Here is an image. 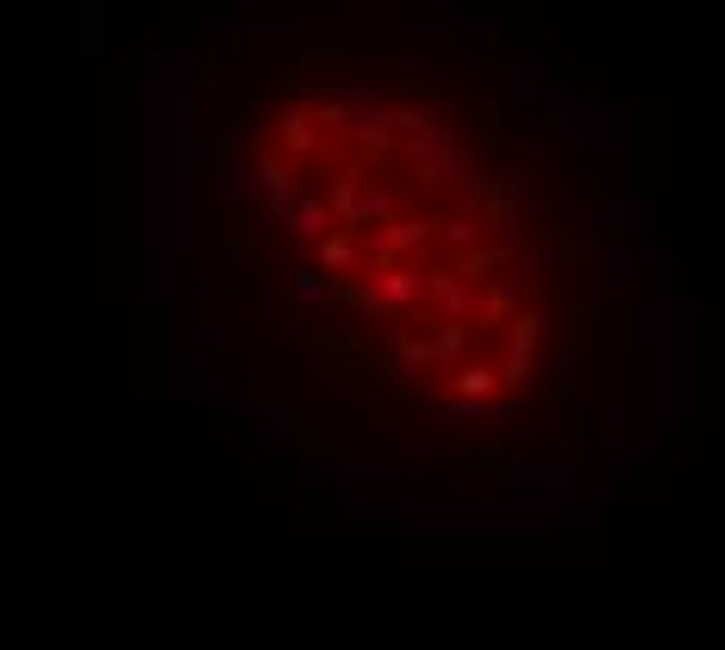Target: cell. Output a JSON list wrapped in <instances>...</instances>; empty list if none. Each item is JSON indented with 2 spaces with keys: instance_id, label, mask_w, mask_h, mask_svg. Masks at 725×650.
<instances>
[{
  "instance_id": "cell-1",
  "label": "cell",
  "mask_w": 725,
  "mask_h": 650,
  "mask_svg": "<svg viewBox=\"0 0 725 650\" xmlns=\"http://www.w3.org/2000/svg\"><path fill=\"white\" fill-rule=\"evenodd\" d=\"M300 357H307V363H313L345 400H357L363 395V382L375 375L363 338H357V332H338V325H320V320L300 332Z\"/></svg>"
},
{
  "instance_id": "cell-2",
  "label": "cell",
  "mask_w": 725,
  "mask_h": 650,
  "mask_svg": "<svg viewBox=\"0 0 725 650\" xmlns=\"http://www.w3.org/2000/svg\"><path fill=\"white\" fill-rule=\"evenodd\" d=\"M288 432H295L300 463H332V457L345 450V438H350L345 413H332V407H295Z\"/></svg>"
},
{
  "instance_id": "cell-3",
  "label": "cell",
  "mask_w": 725,
  "mask_h": 650,
  "mask_svg": "<svg viewBox=\"0 0 725 650\" xmlns=\"http://www.w3.org/2000/svg\"><path fill=\"white\" fill-rule=\"evenodd\" d=\"M613 345H620V307H607V300H575L570 350H600V357H613Z\"/></svg>"
},
{
  "instance_id": "cell-4",
  "label": "cell",
  "mask_w": 725,
  "mask_h": 650,
  "mask_svg": "<svg viewBox=\"0 0 725 650\" xmlns=\"http://www.w3.org/2000/svg\"><path fill=\"white\" fill-rule=\"evenodd\" d=\"M350 420L375 425V432H395V425H407V407H400V400H370V395H357V400H350Z\"/></svg>"
},
{
  "instance_id": "cell-5",
  "label": "cell",
  "mask_w": 725,
  "mask_h": 650,
  "mask_svg": "<svg viewBox=\"0 0 725 650\" xmlns=\"http://www.w3.org/2000/svg\"><path fill=\"white\" fill-rule=\"evenodd\" d=\"M450 463L457 470H507V445L482 438V445H450Z\"/></svg>"
},
{
  "instance_id": "cell-6",
  "label": "cell",
  "mask_w": 725,
  "mask_h": 650,
  "mask_svg": "<svg viewBox=\"0 0 725 650\" xmlns=\"http://www.w3.org/2000/svg\"><path fill=\"white\" fill-rule=\"evenodd\" d=\"M220 245L225 257H257V225L245 213H220Z\"/></svg>"
},
{
  "instance_id": "cell-7",
  "label": "cell",
  "mask_w": 725,
  "mask_h": 650,
  "mask_svg": "<svg viewBox=\"0 0 725 650\" xmlns=\"http://www.w3.org/2000/svg\"><path fill=\"white\" fill-rule=\"evenodd\" d=\"M320 263H325V270H350V263H357V225L325 232V238H320Z\"/></svg>"
},
{
  "instance_id": "cell-8",
  "label": "cell",
  "mask_w": 725,
  "mask_h": 650,
  "mask_svg": "<svg viewBox=\"0 0 725 650\" xmlns=\"http://www.w3.org/2000/svg\"><path fill=\"white\" fill-rule=\"evenodd\" d=\"M282 213H288V232H295V238H320L325 232V200H288Z\"/></svg>"
},
{
  "instance_id": "cell-9",
  "label": "cell",
  "mask_w": 725,
  "mask_h": 650,
  "mask_svg": "<svg viewBox=\"0 0 725 650\" xmlns=\"http://www.w3.org/2000/svg\"><path fill=\"white\" fill-rule=\"evenodd\" d=\"M257 275H263V263H257V257H232V270H225V295H232V300H250V295H257Z\"/></svg>"
},
{
  "instance_id": "cell-10",
  "label": "cell",
  "mask_w": 725,
  "mask_h": 650,
  "mask_svg": "<svg viewBox=\"0 0 725 650\" xmlns=\"http://www.w3.org/2000/svg\"><path fill=\"white\" fill-rule=\"evenodd\" d=\"M500 382H495V370H482V363H470L463 375H450V395H463V400H482V395H495Z\"/></svg>"
},
{
  "instance_id": "cell-11",
  "label": "cell",
  "mask_w": 725,
  "mask_h": 650,
  "mask_svg": "<svg viewBox=\"0 0 725 650\" xmlns=\"http://www.w3.org/2000/svg\"><path fill=\"white\" fill-rule=\"evenodd\" d=\"M200 95H213V100H245V75H238V70H207V75H200Z\"/></svg>"
},
{
  "instance_id": "cell-12",
  "label": "cell",
  "mask_w": 725,
  "mask_h": 650,
  "mask_svg": "<svg viewBox=\"0 0 725 650\" xmlns=\"http://www.w3.org/2000/svg\"><path fill=\"white\" fill-rule=\"evenodd\" d=\"M500 263H507V250H470L457 275H470V282H488V270H500Z\"/></svg>"
},
{
  "instance_id": "cell-13",
  "label": "cell",
  "mask_w": 725,
  "mask_h": 650,
  "mask_svg": "<svg viewBox=\"0 0 725 650\" xmlns=\"http://www.w3.org/2000/svg\"><path fill=\"white\" fill-rule=\"evenodd\" d=\"M282 138H288V150H313V120H307V113H288V120H282Z\"/></svg>"
},
{
  "instance_id": "cell-14",
  "label": "cell",
  "mask_w": 725,
  "mask_h": 650,
  "mask_svg": "<svg viewBox=\"0 0 725 650\" xmlns=\"http://www.w3.org/2000/svg\"><path fill=\"white\" fill-rule=\"evenodd\" d=\"M507 313H513V295H507V288H495V295L482 300V325H495V320H507Z\"/></svg>"
},
{
  "instance_id": "cell-15",
  "label": "cell",
  "mask_w": 725,
  "mask_h": 650,
  "mask_svg": "<svg viewBox=\"0 0 725 650\" xmlns=\"http://www.w3.org/2000/svg\"><path fill=\"white\" fill-rule=\"evenodd\" d=\"M250 400H263V407L282 400V395H275V382H270V370H250Z\"/></svg>"
},
{
  "instance_id": "cell-16",
  "label": "cell",
  "mask_w": 725,
  "mask_h": 650,
  "mask_svg": "<svg viewBox=\"0 0 725 650\" xmlns=\"http://www.w3.org/2000/svg\"><path fill=\"white\" fill-rule=\"evenodd\" d=\"M482 132H488V145H500V138H507V107H488V125H482Z\"/></svg>"
}]
</instances>
